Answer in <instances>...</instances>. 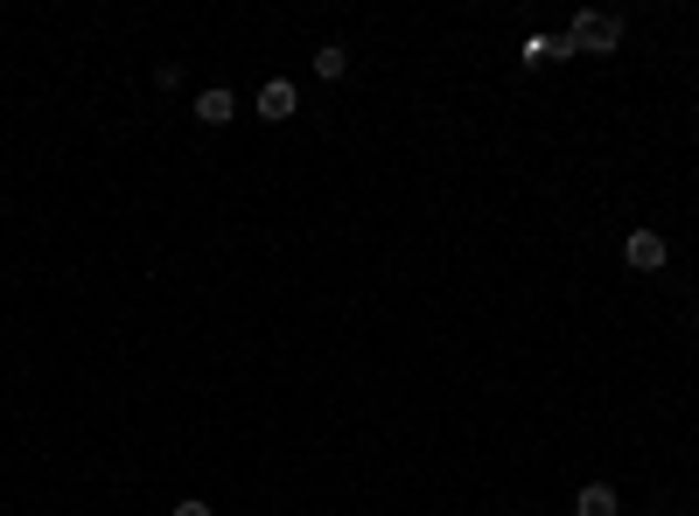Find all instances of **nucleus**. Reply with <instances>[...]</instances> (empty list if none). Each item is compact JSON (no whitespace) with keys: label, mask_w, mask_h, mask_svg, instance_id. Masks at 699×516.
I'll list each match as a JSON object with an SVG mask.
<instances>
[{"label":"nucleus","mask_w":699,"mask_h":516,"mask_svg":"<svg viewBox=\"0 0 699 516\" xmlns=\"http://www.w3.org/2000/svg\"><path fill=\"white\" fill-rule=\"evenodd\" d=\"M623 50V21L608 8H581L574 29L560 35V56H616Z\"/></svg>","instance_id":"1"},{"label":"nucleus","mask_w":699,"mask_h":516,"mask_svg":"<svg viewBox=\"0 0 699 516\" xmlns=\"http://www.w3.org/2000/svg\"><path fill=\"white\" fill-rule=\"evenodd\" d=\"M665 259H671V244H665V231H650V223H637V231L623 238V265H629V273H665Z\"/></svg>","instance_id":"2"},{"label":"nucleus","mask_w":699,"mask_h":516,"mask_svg":"<svg viewBox=\"0 0 699 516\" xmlns=\"http://www.w3.org/2000/svg\"><path fill=\"white\" fill-rule=\"evenodd\" d=\"M252 112H259L267 126H280V119H294V112H301V98H294L288 77H267V84H259V98H252Z\"/></svg>","instance_id":"3"},{"label":"nucleus","mask_w":699,"mask_h":516,"mask_svg":"<svg viewBox=\"0 0 699 516\" xmlns=\"http://www.w3.org/2000/svg\"><path fill=\"white\" fill-rule=\"evenodd\" d=\"M574 516H623V496L608 482H581L574 488Z\"/></svg>","instance_id":"4"},{"label":"nucleus","mask_w":699,"mask_h":516,"mask_svg":"<svg viewBox=\"0 0 699 516\" xmlns=\"http://www.w3.org/2000/svg\"><path fill=\"white\" fill-rule=\"evenodd\" d=\"M196 119H204V126H231L238 119V98L225 92V84H210V92H196Z\"/></svg>","instance_id":"5"},{"label":"nucleus","mask_w":699,"mask_h":516,"mask_svg":"<svg viewBox=\"0 0 699 516\" xmlns=\"http://www.w3.org/2000/svg\"><path fill=\"white\" fill-rule=\"evenodd\" d=\"M343 71H349V50H343V42H322V50H315V77H330V84H336Z\"/></svg>","instance_id":"6"},{"label":"nucleus","mask_w":699,"mask_h":516,"mask_svg":"<svg viewBox=\"0 0 699 516\" xmlns=\"http://www.w3.org/2000/svg\"><path fill=\"white\" fill-rule=\"evenodd\" d=\"M175 516H217L210 503H196V496H182V503H175Z\"/></svg>","instance_id":"7"}]
</instances>
